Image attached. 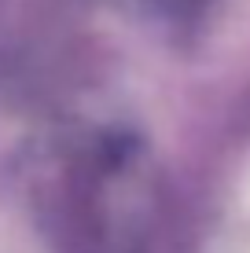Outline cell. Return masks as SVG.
<instances>
[{"instance_id": "cell-1", "label": "cell", "mask_w": 250, "mask_h": 253, "mask_svg": "<svg viewBox=\"0 0 250 253\" xmlns=\"http://www.w3.org/2000/svg\"><path fill=\"white\" fill-rule=\"evenodd\" d=\"M239 198H243V206L250 209V165H247V172H243V184H239Z\"/></svg>"}]
</instances>
